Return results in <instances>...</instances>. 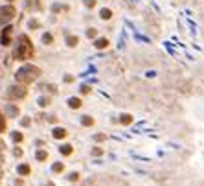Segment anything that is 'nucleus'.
<instances>
[{"label": "nucleus", "instance_id": "nucleus-13", "mask_svg": "<svg viewBox=\"0 0 204 186\" xmlns=\"http://www.w3.org/2000/svg\"><path fill=\"white\" fill-rule=\"evenodd\" d=\"M77 42H79V39H77V37H74V35L66 37V44H68V46H72V48H74V46H77Z\"/></svg>", "mask_w": 204, "mask_h": 186}, {"label": "nucleus", "instance_id": "nucleus-22", "mask_svg": "<svg viewBox=\"0 0 204 186\" xmlns=\"http://www.w3.org/2000/svg\"><path fill=\"white\" fill-rule=\"evenodd\" d=\"M6 129V122H4V116H2V112H0V133Z\"/></svg>", "mask_w": 204, "mask_h": 186}, {"label": "nucleus", "instance_id": "nucleus-3", "mask_svg": "<svg viewBox=\"0 0 204 186\" xmlns=\"http://www.w3.org/2000/svg\"><path fill=\"white\" fill-rule=\"evenodd\" d=\"M15 15H17V11H15V7L13 6H2L0 7V24H6V22L13 21L15 19Z\"/></svg>", "mask_w": 204, "mask_h": 186}, {"label": "nucleus", "instance_id": "nucleus-12", "mask_svg": "<svg viewBox=\"0 0 204 186\" xmlns=\"http://www.w3.org/2000/svg\"><path fill=\"white\" fill-rule=\"evenodd\" d=\"M100 15H101V19H105V21H109V19L112 17V11H110V9H107V7H103L101 11H100Z\"/></svg>", "mask_w": 204, "mask_h": 186}, {"label": "nucleus", "instance_id": "nucleus-6", "mask_svg": "<svg viewBox=\"0 0 204 186\" xmlns=\"http://www.w3.org/2000/svg\"><path fill=\"white\" fill-rule=\"evenodd\" d=\"M6 114H7L9 118H17V116H19V109H17L15 105L9 103L7 107H6Z\"/></svg>", "mask_w": 204, "mask_h": 186}, {"label": "nucleus", "instance_id": "nucleus-28", "mask_svg": "<svg viewBox=\"0 0 204 186\" xmlns=\"http://www.w3.org/2000/svg\"><path fill=\"white\" fill-rule=\"evenodd\" d=\"M13 153H15V157H21V155H22V149H21V147H15V149H13Z\"/></svg>", "mask_w": 204, "mask_h": 186}, {"label": "nucleus", "instance_id": "nucleus-4", "mask_svg": "<svg viewBox=\"0 0 204 186\" xmlns=\"http://www.w3.org/2000/svg\"><path fill=\"white\" fill-rule=\"evenodd\" d=\"M26 94H28V90L24 87H9V90H7V98L9 100H21Z\"/></svg>", "mask_w": 204, "mask_h": 186}, {"label": "nucleus", "instance_id": "nucleus-8", "mask_svg": "<svg viewBox=\"0 0 204 186\" xmlns=\"http://www.w3.org/2000/svg\"><path fill=\"white\" fill-rule=\"evenodd\" d=\"M81 100L79 98H68V107H72V109H79L81 107Z\"/></svg>", "mask_w": 204, "mask_h": 186}, {"label": "nucleus", "instance_id": "nucleus-25", "mask_svg": "<svg viewBox=\"0 0 204 186\" xmlns=\"http://www.w3.org/2000/svg\"><path fill=\"white\" fill-rule=\"evenodd\" d=\"M101 153H103V149H101V147H94V149H92V155H98V157H100Z\"/></svg>", "mask_w": 204, "mask_h": 186}, {"label": "nucleus", "instance_id": "nucleus-23", "mask_svg": "<svg viewBox=\"0 0 204 186\" xmlns=\"http://www.w3.org/2000/svg\"><path fill=\"white\" fill-rule=\"evenodd\" d=\"M77 179H79V173H76V171H74V173H70V181H72V183H76Z\"/></svg>", "mask_w": 204, "mask_h": 186}, {"label": "nucleus", "instance_id": "nucleus-14", "mask_svg": "<svg viewBox=\"0 0 204 186\" xmlns=\"http://www.w3.org/2000/svg\"><path fill=\"white\" fill-rule=\"evenodd\" d=\"M81 124L85 125V127H90V125H94V120H92V116H83Z\"/></svg>", "mask_w": 204, "mask_h": 186}, {"label": "nucleus", "instance_id": "nucleus-15", "mask_svg": "<svg viewBox=\"0 0 204 186\" xmlns=\"http://www.w3.org/2000/svg\"><path fill=\"white\" fill-rule=\"evenodd\" d=\"M17 171H19L21 175H28V173H30V166L28 164H21L19 168H17Z\"/></svg>", "mask_w": 204, "mask_h": 186}, {"label": "nucleus", "instance_id": "nucleus-11", "mask_svg": "<svg viewBox=\"0 0 204 186\" xmlns=\"http://www.w3.org/2000/svg\"><path fill=\"white\" fill-rule=\"evenodd\" d=\"M120 122H122L123 125L132 124V116H131V114H122V116H120Z\"/></svg>", "mask_w": 204, "mask_h": 186}, {"label": "nucleus", "instance_id": "nucleus-32", "mask_svg": "<svg viewBox=\"0 0 204 186\" xmlns=\"http://www.w3.org/2000/svg\"><path fill=\"white\" fill-rule=\"evenodd\" d=\"M0 177H2V171H0Z\"/></svg>", "mask_w": 204, "mask_h": 186}, {"label": "nucleus", "instance_id": "nucleus-27", "mask_svg": "<svg viewBox=\"0 0 204 186\" xmlns=\"http://www.w3.org/2000/svg\"><path fill=\"white\" fill-rule=\"evenodd\" d=\"M79 90H81L83 94H86V92H90V87H86V85H83V87L79 88Z\"/></svg>", "mask_w": 204, "mask_h": 186}, {"label": "nucleus", "instance_id": "nucleus-16", "mask_svg": "<svg viewBox=\"0 0 204 186\" xmlns=\"http://www.w3.org/2000/svg\"><path fill=\"white\" fill-rule=\"evenodd\" d=\"M42 42H44V44H52V42H53V35H52V33H44V35H42Z\"/></svg>", "mask_w": 204, "mask_h": 186}, {"label": "nucleus", "instance_id": "nucleus-33", "mask_svg": "<svg viewBox=\"0 0 204 186\" xmlns=\"http://www.w3.org/2000/svg\"><path fill=\"white\" fill-rule=\"evenodd\" d=\"M9 2H13V0H9Z\"/></svg>", "mask_w": 204, "mask_h": 186}, {"label": "nucleus", "instance_id": "nucleus-9", "mask_svg": "<svg viewBox=\"0 0 204 186\" xmlns=\"http://www.w3.org/2000/svg\"><path fill=\"white\" fill-rule=\"evenodd\" d=\"M94 46H96L98 50H103V48L109 46V41H107V39H96V41H94Z\"/></svg>", "mask_w": 204, "mask_h": 186}, {"label": "nucleus", "instance_id": "nucleus-1", "mask_svg": "<svg viewBox=\"0 0 204 186\" xmlns=\"http://www.w3.org/2000/svg\"><path fill=\"white\" fill-rule=\"evenodd\" d=\"M31 55H33V44H31V41H30L26 35H19L17 46H15V50H13V57H15L17 61H26V59H30Z\"/></svg>", "mask_w": 204, "mask_h": 186}, {"label": "nucleus", "instance_id": "nucleus-17", "mask_svg": "<svg viewBox=\"0 0 204 186\" xmlns=\"http://www.w3.org/2000/svg\"><path fill=\"white\" fill-rule=\"evenodd\" d=\"M37 103H39V107H48L50 105V98H39Z\"/></svg>", "mask_w": 204, "mask_h": 186}, {"label": "nucleus", "instance_id": "nucleus-30", "mask_svg": "<svg viewBox=\"0 0 204 186\" xmlns=\"http://www.w3.org/2000/svg\"><path fill=\"white\" fill-rule=\"evenodd\" d=\"M37 26H39L37 21H30V28H37Z\"/></svg>", "mask_w": 204, "mask_h": 186}, {"label": "nucleus", "instance_id": "nucleus-29", "mask_svg": "<svg viewBox=\"0 0 204 186\" xmlns=\"http://www.w3.org/2000/svg\"><path fill=\"white\" fill-rule=\"evenodd\" d=\"M21 124L24 125V127H28V125H30V118H22V120H21Z\"/></svg>", "mask_w": 204, "mask_h": 186}, {"label": "nucleus", "instance_id": "nucleus-2", "mask_svg": "<svg viewBox=\"0 0 204 186\" xmlns=\"http://www.w3.org/2000/svg\"><path fill=\"white\" fill-rule=\"evenodd\" d=\"M39 76H41V70H39L35 64H24V66H21V68L17 70V74H15L17 81H19V83H24V85L35 81Z\"/></svg>", "mask_w": 204, "mask_h": 186}, {"label": "nucleus", "instance_id": "nucleus-18", "mask_svg": "<svg viewBox=\"0 0 204 186\" xmlns=\"http://www.w3.org/2000/svg\"><path fill=\"white\" fill-rule=\"evenodd\" d=\"M35 157H37V160H46V159H48V153H46V151H37Z\"/></svg>", "mask_w": 204, "mask_h": 186}, {"label": "nucleus", "instance_id": "nucleus-5", "mask_svg": "<svg viewBox=\"0 0 204 186\" xmlns=\"http://www.w3.org/2000/svg\"><path fill=\"white\" fill-rule=\"evenodd\" d=\"M11 31H13L11 26H6L2 30V46H9L11 44Z\"/></svg>", "mask_w": 204, "mask_h": 186}, {"label": "nucleus", "instance_id": "nucleus-21", "mask_svg": "<svg viewBox=\"0 0 204 186\" xmlns=\"http://www.w3.org/2000/svg\"><path fill=\"white\" fill-rule=\"evenodd\" d=\"M63 169H64V166H63L61 162H55V164H53V171H57V173H61Z\"/></svg>", "mask_w": 204, "mask_h": 186}, {"label": "nucleus", "instance_id": "nucleus-26", "mask_svg": "<svg viewBox=\"0 0 204 186\" xmlns=\"http://www.w3.org/2000/svg\"><path fill=\"white\" fill-rule=\"evenodd\" d=\"M94 140L96 142H103L105 140V135H94Z\"/></svg>", "mask_w": 204, "mask_h": 186}, {"label": "nucleus", "instance_id": "nucleus-24", "mask_svg": "<svg viewBox=\"0 0 204 186\" xmlns=\"http://www.w3.org/2000/svg\"><path fill=\"white\" fill-rule=\"evenodd\" d=\"M85 6L86 7H94L96 6V0H85Z\"/></svg>", "mask_w": 204, "mask_h": 186}, {"label": "nucleus", "instance_id": "nucleus-31", "mask_svg": "<svg viewBox=\"0 0 204 186\" xmlns=\"http://www.w3.org/2000/svg\"><path fill=\"white\" fill-rule=\"evenodd\" d=\"M72 79H74L72 76H64V81H66V83H72Z\"/></svg>", "mask_w": 204, "mask_h": 186}, {"label": "nucleus", "instance_id": "nucleus-20", "mask_svg": "<svg viewBox=\"0 0 204 186\" xmlns=\"http://www.w3.org/2000/svg\"><path fill=\"white\" fill-rule=\"evenodd\" d=\"M98 35V30H94V28H90V30H86V37H90V39H94Z\"/></svg>", "mask_w": 204, "mask_h": 186}, {"label": "nucleus", "instance_id": "nucleus-7", "mask_svg": "<svg viewBox=\"0 0 204 186\" xmlns=\"http://www.w3.org/2000/svg\"><path fill=\"white\" fill-rule=\"evenodd\" d=\"M64 136H66V129H63V127H55L53 129V138H59L61 140Z\"/></svg>", "mask_w": 204, "mask_h": 186}, {"label": "nucleus", "instance_id": "nucleus-19", "mask_svg": "<svg viewBox=\"0 0 204 186\" xmlns=\"http://www.w3.org/2000/svg\"><path fill=\"white\" fill-rule=\"evenodd\" d=\"M22 138H24V135H22V133H19V131H15V133H13V140H15V142H22Z\"/></svg>", "mask_w": 204, "mask_h": 186}, {"label": "nucleus", "instance_id": "nucleus-10", "mask_svg": "<svg viewBox=\"0 0 204 186\" xmlns=\"http://www.w3.org/2000/svg\"><path fill=\"white\" fill-rule=\"evenodd\" d=\"M59 151H61L63 155H72V151H74V149H72V145H70V144H64V145L59 147Z\"/></svg>", "mask_w": 204, "mask_h": 186}]
</instances>
